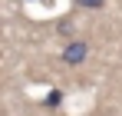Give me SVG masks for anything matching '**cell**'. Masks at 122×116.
I'll list each match as a JSON object with an SVG mask.
<instances>
[{
    "mask_svg": "<svg viewBox=\"0 0 122 116\" xmlns=\"http://www.w3.org/2000/svg\"><path fill=\"white\" fill-rule=\"evenodd\" d=\"M86 53H89V46H86L82 40H76V43H69V46L63 50V60H66L69 66H76V63H82V60H86Z\"/></svg>",
    "mask_w": 122,
    "mask_h": 116,
    "instance_id": "obj_1",
    "label": "cell"
},
{
    "mask_svg": "<svg viewBox=\"0 0 122 116\" xmlns=\"http://www.w3.org/2000/svg\"><path fill=\"white\" fill-rule=\"evenodd\" d=\"M79 7H86V10H102L106 7V0H76Z\"/></svg>",
    "mask_w": 122,
    "mask_h": 116,
    "instance_id": "obj_2",
    "label": "cell"
}]
</instances>
